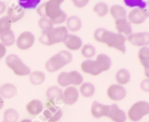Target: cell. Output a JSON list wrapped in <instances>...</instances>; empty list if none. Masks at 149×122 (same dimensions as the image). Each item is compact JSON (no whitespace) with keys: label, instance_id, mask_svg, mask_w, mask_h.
Segmentation results:
<instances>
[{"label":"cell","instance_id":"obj_1","mask_svg":"<svg viewBox=\"0 0 149 122\" xmlns=\"http://www.w3.org/2000/svg\"><path fill=\"white\" fill-rule=\"evenodd\" d=\"M63 3L61 0H50L43 3L37 8L38 14L42 17H47L54 24H61L67 20V15L61 8Z\"/></svg>","mask_w":149,"mask_h":122},{"label":"cell","instance_id":"obj_2","mask_svg":"<svg viewBox=\"0 0 149 122\" xmlns=\"http://www.w3.org/2000/svg\"><path fill=\"white\" fill-rule=\"evenodd\" d=\"M94 38L97 42L105 44L109 47L114 48L122 53H125L126 51L125 35L109 31L104 28H99L95 31Z\"/></svg>","mask_w":149,"mask_h":122},{"label":"cell","instance_id":"obj_3","mask_svg":"<svg viewBox=\"0 0 149 122\" xmlns=\"http://www.w3.org/2000/svg\"><path fill=\"white\" fill-rule=\"evenodd\" d=\"M68 35V31L65 26H59L53 28L47 31L42 32V35L39 37V41L42 44L51 46L55 44L64 42Z\"/></svg>","mask_w":149,"mask_h":122},{"label":"cell","instance_id":"obj_4","mask_svg":"<svg viewBox=\"0 0 149 122\" xmlns=\"http://www.w3.org/2000/svg\"><path fill=\"white\" fill-rule=\"evenodd\" d=\"M73 57L71 52L62 50L49 58L45 63V68L48 72L54 73L59 71L67 64L72 62Z\"/></svg>","mask_w":149,"mask_h":122},{"label":"cell","instance_id":"obj_5","mask_svg":"<svg viewBox=\"0 0 149 122\" xmlns=\"http://www.w3.org/2000/svg\"><path fill=\"white\" fill-rule=\"evenodd\" d=\"M5 63L16 76H24L31 73V69L15 54L9 55L5 59Z\"/></svg>","mask_w":149,"mask_h":122},{"label":"cell","instance_id":"obj_6","mask_svg":"<svg viewBox=\"0 0 149 122\" xmlns=\"http://www.w3.org/2000/svg\"><path fill=\"white\" fill-rule=\"evenodd\" d=\"M149 113V104L148 102L138 101L134 103L128 110L127 116L130 121L136 122L142 119Z\"/></svg>","mask_w":149,"mask_h":122},{"label":"cell","instance_id":"obj_7","mask_svg":"<svg viewBox=\"0 0 149 122\" xmlns=\"http://www.w3.org/2000/svg\"><path fill=\"white\" fill-rule=\"evenodd\" d=\"M46 109L43 111V116L48 122H56L61 119L63 112L61 107L57 106L56 103L47 100L45 103Z\"/></svg>","mask_w":149,"mask_h":122},{"label":"cell","instance_id":"obj_8","mask_svg":"<svg viewBox=\"0 0 149 122\" xmlns=\"http://www.w3.org/2000/svg\"><path fill=\"white\" fill-rule=\"evenodd\" d=\"M35 36L30 31H24L20 33L16 40V44L20 49L26 50L33 45Z\"/></svg>","mask_w":149,"mask_h":122},{"label":"cell","instance_id":"obj_9","mask_svg":"<svg viewBox=\"0 0 149 122\" xmlns=\"http://www.w3.org/2000/svg\"><path fill=\"white\" fill-rule=\"evenodd\" d=\"M148 17V12L145 9L134 8L128 15V21L132 24L140 25L146 21Z\"/></svg>","mask_w":149,"mask_h":122},{"label":"cell","instance_id":"obj_10","mask_svg":"<svg viewBox=\"0 0 149 122\" xmlns=\"http://www.w3.org/2000/svg\"><path fill=\"white\" fill-rule=\"evenodd\" d=\"M127 39L132 45L136 46H146L149 44L148 32H138L131 33L127 36Z\"/></svg>","mask_w":149,"mask_h":122},{"label":"cell","instance_id":"obj_11","mask_svg":"<svg viewBox=\"0 0 149 122\" xmlns=\"http://www.w3.org/2000/svg\"><path fill=\"white\" fill-rule=\"evenodd\" d=\"M106 117L109 118L113 122H125L127 120L125 112L119 108L116 104L109 105Z\"/></svg>","mask_w":149,"mask_h":122},{"label":"cell","instance_id":"obj_12","mask_svg":"<svg viewBox=\"0 0 149 122\" xmlns=\"http://www.w3.org/2000/svg\"><path fill=\"white\" fill-rule=\"evenodd\" d=\"M107 95L111 100L119 101L123 100L127 96V90L122 85L112 84L108 88Z\"/></svg>","mask_w":149,"mask_h":122},{"label":"cell","instance_id":"obj_13","mask_svg":"<svg viewBox=\"0 0 149 122\" xmlns=\"http://www.w3.org/2000/svg\"><path fill=\"white\" fill-rule=\"evenodd\" d=\"M79 91L75 87H68L63 92V102L64 104L74 105L79 99Z\"/></svg>","mask_w":149,"mask_h":122},{"label":"cell","instance_id":"obj_14","mask_svg":"<svg viewBox=\"0 0 149 122\" xmlns=\"http://www.w3.org/2000/svg\"><path fill=\"white\" fill-rule=\"evenodd\" d=\"M81 69L85 73L92 76H97L102 73L96 61L90 59H87L81 62Z\"/></svg>","mask_w":149,"mask_h":122},{"label":"cell","instance_id":"obj_15","mask_svg":"<svg viewBox=\"0 0 149 122\" xmlns=\"http://www.w3.org/2000/svg\"><path fill=\"white\" fill-rule=\"evenodd\" d=\"M24 15L25 11L22 7L19 5H13L9 7L7 10V17H8L10 22L13 23L21 20Z\"/></svg>","mask_w":149,"mask_h":122},{"label":"cell","instance_id":"obj_16","mask_svg":"<svg viewBox=\"0 0 149 122\" xmlns=\"http://www.w3.org/2000/svg\"><path fill=\"white\" fill-rule=\"evenodd\" d=\"M17 94V87L11 83H5L0 87V96L2 98L11 99Z\"/></svg>","mask_w":149,"mask_h":122},{"label":"cell","instance_id":"obj_17","mask_svg":"<svg viewBox=\"0 0 149 122\" xmlns=\"http://www.w3.org/2000/svg\"><path fill=\"white\" fill-rule=\"evenodd\" d=\"M64 44L68 49L72 51L79 50L82 46V41L79 37L74 34H69L67 39L64 41Z\"/></svg>","mask_w":149,"mask_h":122},{"label":"cell","instance_id":"obj_18","mask_svg":"<svg viewBox=\"0 0 149 122\" xmlns=\"http://www.w3.org/2000/svg\"><path fill=\"white\" fill-rule=\"evenodd\" d=\"M108 108H109V105H103L99 102L94 101L91 107V113L94 118L100 119L103 116H106Z\"/></svg>","mask_w":149,"mask_h":122},{"label":"cell","instance_id":"obj_19","mask_svg":"<svg viewBox=\"0 0 149 122\" xmlns=\"http://www.w3.org/2000/svg\"><path fill=\"white\" fill-rule=\"evenodd\" d=\"M115 26L118 33H123V35L125 34L127 36H129L132 33V26L127 18L115 20Z\"/></svg>","mask_w":149,"mask_h":122},{"label":"cell","instance_id":"obj_20","mask_svg":"<svg viewBox=\"0 0 149 122\" xmlns=\"http://www.w3.org/2000/svg\"><path fill=\"white\" fill-rule=\"evenodd\" d=\"M46 95L47 100H51L54 103L63 101V91L60 87L56 86H52L47 89L46 92Z\"/></svg>","mask_w":149,"mask_h":122},{"label":"cell","instance_id":"obj_21","mask_svg":"<svg viewBox=\"0 0 149 122\" xmlns=\"http://www.w3.org/2000/svg\"><path fill=\"white\" fill-rule=\"evenodd\" d=\"M43 110V104L39 100H33L26 105V110L29 114L32 116H37L40 114Z\"/></svg>","mask_w":149,"mask_h":122},{"label":"cell","instance_id":"obj_22","mask_svg":"<svg viewBox=\"0 0 149 122\" xmlns=\"http://www.w3.org/2000/svg\"><path fill=\"white\" fill-rule=\"evenodd\" d=\"M95 61L102 72L108 71L109 69H110L111 66V60L106 54H99L97 56Z\"/></svg>","mask_w":149,"mask_h":122},{"label":"cell","instance_id":"obj_23","mask_svg":"<svg viewBox=\"0 0 149 122\" xmlns=\"http://www.w3.org/2000/svg\"><path fill=\"white\" fill-rule=\"evenodd\" d=\"M111 15H112L113 18L115 20H120V19H125L127 18V11L125 7L119 4H114L109 9Z\"/></svg>","mask_w":149,"mask_h":122},{"label":"cell","instance_id":"obj_24","mask_svg":"<svg viewBox=\"0 0 149 122\" xmlns=\"http://www.w3.org/2000/svg\"><path fill=\"white\" fill-rule=\"evenodd\" d=\"M82 26V23L77 16H71L66 20V28L71 31L76 32L79 31Z\"/></svg>","mask_w":149,"mask_h":122},{"label":"cell","instance_id":"obj_25","mask_svg":"<svg viewBox=\"0 0 149 122\" xmlns=\"http://www.w3.org/2000/svg\"><path fill=\"white\" fill-rule=\"evenodd\" d=\"M0 40H1V44L5 46H13L15 42V36L14 32L10 29L7 31L1 33L0 34Z\"/></svg>","mask_w":149,"mask_h":122},{"label":"cell","instance_id":"obj_26","mask_svg":"<svg viewBox=\"0 0 149 122\" xmlns=\"http://www.w3.org/2000/svg\"><path fill=\"white\" fill-rule=\"evenodd\" d=\"M116 80L119 85L127 84L130 80V73L127 69L122 68L116 72Z\"/></svg>","mask_w":149,"mask_h":122},{"label":"cell","instance_id":"obj_27","mask_svg":"<svg viewBox=\"0 0 149 122\" xmlns=\"http://www.w3.org/2000/svg\"><path fill=\"white\" fill-rule=\"evenodd\" d=\"M95 92L94 84L90 82L82 83L80 87V93L84 97H91Z\"/></svg>","mask_w":149,"mask_h":122},{"label":"cell","instance_id":"obj_28","mask_svg":"<svg viewBox=\"0 0 149 122\" xmlns=\"http://www.w3.org/2000/svg\"><path fill=\"white\" fill-rule=\"evenodd\" d=\"M138 58L141 65L145 68V69H148L149 68V48L148 46H143L141 48L138 52Z\"/></svg>","mask_w":149,"mask_h":122},{"label":"cell","instance_id":"obj_29","mask_svg":"<svg viewBox=\"0 0 149 122\" xmlns=\"http://www.w3.org/2000/svg\"><path fill=\"white\" fill-rule=\"evenodd\" d=\"M45 74L42 71H36L29 74V80L33 85H40L45 81Z\"/></svg>","mask_w":149,"mask_h":122},{"label":"cell","instance_id":"obj_30","mask_svg":"<svg viewBox=\"0 0 149 122\" xmlns=\"http://www.w3.org/2000/svg\"><path fill=\"white\" fill-rule=\"evenodd\" d=\"M4 122H17L19 119V113L13 108H8L3 113Z\"/></svg>","mask_w":149,"mask_h":122},{"label":"cell","instance_id":"obj_31","mask_svg":"<svg viewBox=\"0 0 149 122\" xmlns=\"http://www.w3.org/2000/svg\"><path fill=\"white\" fill-rule=\"evenodd\" d=\"M93 11L99 17H105L109 12V7L107 4L104 2H99L93 7Z\"/></svg>","mask_w":149,"mask_h":122},{"label":"cell","instance_id":"obj_32","mask_svg":"<svg viewBox=\"0 0 149 122\" xmlns=\"http://www.w3.org/2000/svg\"><path fill=\"white\" fill-rule=\"evenodd\" d=\"M69 74V78H70V82L71 84L74 86L80 85L83 83V77L81 75L79 71H71L70 72H68Z\"/></svg>","mask_w":149,"mask_h":122},{"label":"cell","instance_id":"obj_33","mask_svg":"<svg viewBox=\"0 0 149 122\" xmlns=\"http://www.w3.org/2000/svg\"><path fill=\"white\" fill-rule=\"evenodd\" d=\"M81 55L87 58H91L95 56L96 53V49L93 45L90 44H87L82 46L81 48Z\"/></svg>","mask_w":149,"mask_h":122},{"label":"cell","instance_id":"obj_34","mask_svg":"<svg viewBox=\"0 0 149 122\" xmlns=\"http://www.w3.org/2000/svg\"><path fill=\"white\" fill-rule=\"evenodd\" d=\"M38 25H39V28L42 29V32L51 30L52 28H53L54 26L52 21L47 17H41L38 21Z\"/></svg>","mask_w":149,"mask_h":122},{"label":"cell","instance_id":"obj_35","mask_svg":"<svg viewBox=\"0 0 149 122\" xmlns=\"http://www.w3.org/2000/svg\"><path fill=\"white\" fill-rule=\"evenodd\" d=\"M58 84L61 87H68L71 85L70 82L69 74L67 72H62L58 75V78H57Z\"/></svg>","mask_w":149,"mask_h":122},{"label":"cell","instance_id":"obj_36","mask_svg":"<svg viewBox=\"0 0 149 122\" xmlns=\"http://www.w3.org/2000/svg\"><path fill=\"white\" fill-rule=\"evenodd\" d=\"M40 3L39 0H29V1H19L18 4L20 7L24 9H34Z\"/></svg>","mask_w":149,"mask_h":122},{"label":"cell","instance_id":"obj_37","mask_svg":"<svg viewBox=\"0 0 149 122\" xmlns=\"http://www.w3.org/2000/svg\"><path fill=\"white\" fill-rule=\"evenodd\" d=\"M11 25L12 23L7 16L0 18V34L10 30Z\"/></svg>","mask_w":149,"mask_h":122},{"label":"cell","instance_id":"obj_38","mask_svg":"<svg viewBox=\"0 0 149 122\" xmlns=\"http://www.w3.org/2000/svg\"><path fill=\"white\" fill-rule=\"evenodd\" d=\"M125 3L130 7H136V8L145 9L146 2L142 0H132V1H125Z\"/></svg>","mask_w":149,"mask_h":122},{"label":"cell","instance_id":"obj_39","mask_svg":"<svg viewBox=\"0 0 149 122\" xmlns=\"http://www.w3.org/2000/svg\"><path fill=\"white\" fill-rule=\"evenodd\" d=\"M72 3L74 4V6L78 8H82L88 4L89 1L87 0H74V1H72Z\"/></svg>","mask_w":149,"mask_h":122},{"label":"cell","instance_id":"obj_40","mask_svg":"<svg viewBox=\"0 0 149 122\" xmlns=\"http://www.w3.org/2000/svg\"><path fill=\"white\" fill-rule=\"evenodd\" d=\"M141 88L142 89L143 91L148 92H149V79L148 78H146V79L143 80L141 83Z\"/></svg>","mask_w":149,"mask_h":122},{"label":"cell","instance_id":"obj_41","mask_svg":"<svg viewBox=\"0 0 149 122\" xmlns=\"http://www.w3.org/2000/svg\"><path fill=\"white\" fill-rule=\"evenodd\" d=\"M7 49H6V46L1 43H0V60L5 55Z\"/></svg>","mask_w":149,"mask_h":122},{"label":"cell","instance_id":"obj_42","mask_svg":"<svg viewBox=\"0 0 149 122\" xmlns=\"http://www.w3.org/2000/svg\"><path fill=\"white\" fill-rule=\"evenodd\" d=\"M6 4L3 1H0V15L3 14L6 10Z\"/></svg>","mask_w":149,"mask_h":122},{"label":"cell","instance_id":"obj_43","mask_svg":"<svg viewBox=\"0 0 149 122\" xmlns=\"http://www.w3.org/2000/svg\"><path fill=\"white\" fill-rule=\"evenodd\" d=\"M4 100H3L2 97L0 96V110H1V109L3 107V106H4Z\"/></svg>","mask_w":149,"mask_h":122},{"label":"cell","instance_id":"obj_44","mask_svg":"<svg viewBox=\"0 0 149 122\" xmlns=\"http://www.w3.org/2000/svg\"><path fill=\"white\" fill-rule=\"evenodd\" d=\"M20 122H33L31 119H24V120L21 121Z\"/></svg>","mask_w":149,"mask_h":122},{"label":"cell","instance_id":"obj_45","mask_svg":"<svg viewBox=\"0 0 149 122\" xmlns=\"http://www.w3.org/2000/svg\"><path fill=\"white\" fill-rule=\"evenodd\" d=\"M2 122H4V121H2Z\"/></svg>","mask_w":149,"mask_h":122}]
</instances>
